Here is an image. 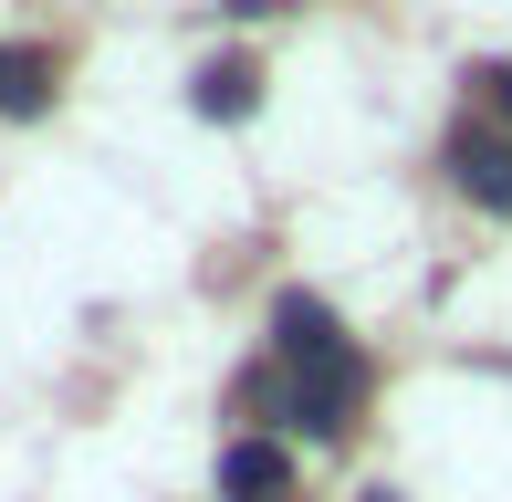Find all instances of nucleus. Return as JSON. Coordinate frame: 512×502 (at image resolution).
<instances>
[{
	"instance_id": "3",
	"label": "nucleus",
	"mask_w": 512,
	"mask_h": 502,
	"mask_svg": "<svg viewBox=\"0 0 512 502\" xmlns=\"http://www.w3.org/2000/svg\"><path fill=\"white\" fill-rule=\"evenodd\" d=\"M272 346H283V367H314V356H345V335H335V314L314 293H283L272 304Z\"/></svg>"
},
{
	"instance_id": "5",
	"label": "nucleus",
	"mask_w": 512,
	"mask_h": 502,
	"mask_svg": "<svg viewBox=\"0 0 512 502\" xmlns=\"http://www.w3.org/2000/svg\"><path fill=\"white\" fill-rule=\"evenodd\" d=\"M42 95H53V63L42 53H0V116H42Z\"/></svg>"
},
{
	"instance_id": "7",
	"label": "nucleus",
	"mask_w": 512,
	"mask_h": 502,
	"mask_svg": "<svg viewBox=\"0 0 512 502\" xmlns=\"http://www.w3.org/2000/svg\"><path fill=\"white\" fill-rule=\"evenodd\" d=\"M471 84H481V95H492V105H502V126H512V63H481V74H471Z\"/></svg>"
},
{
	"instance_id": "1",
	"label": "nucleus",
	"mask_w": 512,
	"mask_h": 502,
	"mask_svg": "<svg viewBox=\"0 0 512 502\" xmlns=\"http://www.w3.org/2000/svg\"><path fill=\"white\" fill-rule=\"evenodd\" d=\"M251 398H262L272 419H293V429H314V440H335V429L356 419V398H366V367H356V346H345V356H314V367L262 377Z\"/></svg>"
},
{
	"instance_id": "2",
	"label": "nucleus",
	"mask_w": 512,
	"mask_h": 502,
	"mask_svg": "<svg viewBox=\"0 0 512 502\" xmlns=\"http://www.w3.org/2000/svg\"><path fill=\"white\" fill-rule=\"evenodd\" d=\"M450 178H460V199H481V210H512V136L502 126H460L450 136Z\"/></svg>"
},
{
	"instance_id": "6",
	"label": "nucleus",
	"mask_w": 512,
	"mask_h": 502,
	"mask_svg": "<svg viewBox=\"0 0 512 502\" xmlns=\"http://www.w3.org/2000/svg\"><path fill=\"white\" fill-rule=\"evenodd\" d=\"M251 105H262V74H251V63H209L199 74V116H251Z\"/></svg>"
},
{
	"instance_id": "4",
	"label": "nucleus",
	"mask_w": 512,
	"mask_h": 502,
	"mask_svg": "<svg viewBox=\"0 0 512 502\" xmlns=\"http://www.w3.org/2000/svg\"><path fill=\"white\" fill-rule=\"evenodd\" d=\"M283 482H293V461H283L272 440H230V450H220V492H230V502H283Z\"/></svg>"
}]
</instances>
